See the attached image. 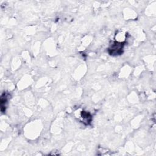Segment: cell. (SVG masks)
Listing matches in <instances>:
<instances>
[{"label":"cell","mask_w":156,"mask_h":156,"mask_svg":"<svg viewBox=\"0 0 156 156\" xmlns=\"http://www.w3.org/2000/svg\"><path fill=\"white\" fill-rule=\"evenodd\" d=\"M124 44L123 43L114 42L109 48V53L111 55H118L123 53Z\"/></svg>","instance_id":"cell-1"},{"label":"cell","mask_w":156,"mask_h":156,"mask_svg":"<svg viewBox=\"0 0 156 156\" xmlns=\"http://www.w3.org/2000/svg\"><path fill=\"white\" fill-rule=\"evenodd\" d=\"M81 116H82V118L84 120V121L87 123V124L91 121V115H90L89 113L86 112H82L81 114Z\"/></svg>","instance_id":"cell-2"}]
</instances>
